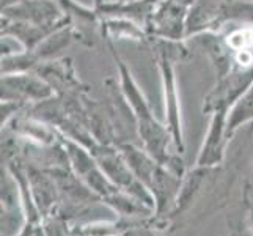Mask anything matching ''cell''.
<instances>
[{
  "label": "cell",
  "instance_id": "1",
  "mask_svg": "<svg viewBox=\"0 0 253 236\" xmlns=\"http://www.w3.org/2000/svg\"><path fill=\"white\" fill-rule=\"evenodd\" d=\"M107 43L118 68L120 92L134 115L135 129L138 137H140L142 146L159 164L165 165V167L179 175V177H184V162L181 159V154L176 151L173 136L169 131L167 125L159 123L158 118L154 117L150 102L145 98L143 92L138 89L129 68L115 52L113 41L107 40Z\"/></svg>",
  "mask_w": 253,
  "mask_h": 236
},
{
  "label": "cell",
  "instance_id": "9",
  "mask_svg": "<svg viewBox=\"0 0 253 236\" xmlns=\"http://www.w3.org/2000/svg\"><path fill=\"white\" fill-rule=\"evenodd\" d=\"M211 170V169H203V167H197L192 170L189 175H186V178H182L181 188L178 192V197L174 200L173 205V213H179L184 211L190 206V203L194 202L195 195L198 194L200 188H202V183L205 180V175Z\"/></svg>",
  "mask_w": 253,
  "mask_h": 236
},
{
  "label": "cell",
  "instance_id": "12",
  "mask_svg": "<svg viewBox=\"0 0 253 236\" xmlns=\"http://www.w3.org/2000/svg\"><path fill=\"white\" fill-rule=\"evenodd\" d=\"M249 219H250V227H252V232H253V203L249 205Z\"/></svg>",
  "mask_w": 253,
  "mask_h": 236
},
{
  "label": "cell",
  "instance_id": "4",
  "mask_svg": "<svg viewBox=\"0 0 253 236\" xmlns=\"http://www.w3.org/2000/svg\"><path fill=\"white\" fill-rule=\"evenodd\" d=\"M52 96H55L54 89L37 71L2 76V101H19L30 106Z\"/></svg>",
  "mask_w": 253,
  "mask_h": 236
},
{
  "label": "cell",
  "instance_id": "2",
  "mask_svg": "<svg viewBox=\"0 0 253 236\" xmlns=\"http://www.w3.org/2000/svg\"><path fill=\"white\" fill-rule=\"evenodd\" d=\"M194 2L195 0H159L145 24L148 38L186 40L189 14Z\"/></svg>",
  "mask_w": 253,
  "mask_h": 236
},
{
  "label": "cell",
  "instance_id": "11",
  "mask_svg": "<svg viewBox=\"0 0 253 236\" xmlns=\"http://www.w3.org/2000/svg\"><path fill=\"white\" fill-rule=\"evenodd\" d=\"M121 236H154L150 230L146 229H127L121 233Z\"/></svg>",
  "mask_w": 253,
  "mask_h": 236
},
{
  "label": "cell",
  "instance_id": "7",
  "mask_svg": "<svg viewBox=\"0 0 253 236\" xmlns=\"http://www.w3.org/2000/svg\"><path fill=\"white\" fill-rule=\"evenodd\" d=\"M102 202L109 208H112V211L125 217H145L154 213L153 208L145 205L143 202H140L138 198L132 197L125 190H117L115 194L102 198Z\"/></svg>",
  "mask_w": 253,
  "mask_h": 236
},
{
  "label": "cell",
  "instance_id": "5",
  "mask_svg": "<svg viewBox=\"0 0 253 236\" xmlns=\"http://www.w3.org/2000/svg\"><path fill=\"white\" fill-rule=\"evenodd\" d=\"M233 5V0H195L190 8L186 40L205 32H215L228 22Z\"/></svg>",
  "mask_w": 253,
  "mask_h": 236
},
{
  "label": "cell",
  "instance_id": "6",
  "mask_svg": "<svg viewBox=\"0 0 253 236\" xmlns=\"http://www.w3.org/2000/svg\"><path fill=\"white\" fill-rule=\"evenodd\" d=\"M226 120H228L226 110H217L211 115L206 137L195 161L197 167L212 169L222 164L225 157V146L230 142L226 136Z\"/></svg>",
  "mask_w": 253,
  "mask_h": 236
},
{
  "label": "cell",
  "instance_id": "13",
  "mask_svg": "<svg viewBox=\"0 0 253 236\" xmlns=\"http://www.w3.org/2000/svg\"><path fill=\"white\" fill-rule=\"evenodd\" d=\"M16 2H21V0H2V6L11 5V3H16Z\"/></svg>",
  "mask_w": 253,
  "mask_h": 236
},
{
  "label": "cell",
  "instance_id": "3",
  "mask_svg": "<svg viewBox=\"0 0 253 236\" xmlns=\"http://www.w3.org/2000/svg\"><path fill=\"white\" fill-rule=\"evenodd\" d=\"M2 19L46 27H62L69 22L60 0H21L2 6Z\"/></svg>",
  "mask_w": 253,
  "mask_h": 236
},
{
  "label": "cell",
  "instance_id": "10",
  "mask_svg": "<svg viewBox=\"0 0 253 236\" xmlns=\"http://www.w3.org/2000/svg\"><path fill=\"white\" fill-rule=\"evenodd\" d=\"M42 230H44L46 236H69L66 222L63 219H60V217H54V216L44 217Z\"/></svg>",
  "mask_w": 253,
  "mask_h": 236
},
{
  "label": "cell",
  "instance_id": "8",
  "mask_svg": "<svg viewBox=\"0 0 253 236\" xmlns=\"http://www.w3.org/2000/svg\"><path fill=\"white\" fill-rule=\"evenodd\" d=\"M253 121V82L241 98L233 104L226 120V136L231 141L234 133L242 126Z\"/></svg>",
  "mask_w": 253,
  "mask_h": 236
}]
</instances>
